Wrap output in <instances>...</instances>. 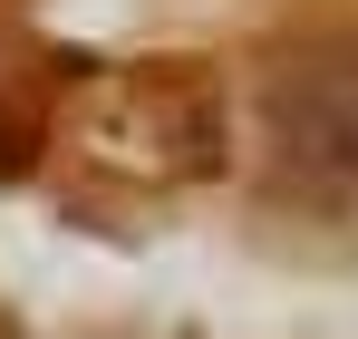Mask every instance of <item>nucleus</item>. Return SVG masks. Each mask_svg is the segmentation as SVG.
<instances>
[{
  "instance_id": "nucleus-1",
  "label": "nucleus",
  "mask_w": 358,
  "mask_h": 339,
  "mask_svg": "<svg viewBox=\"0 0 358 339\" xmlns=\"http://www.w3.org/2000/svg\"><path fill=\"white\" fill-rule=\"evenodd\" d=\"M291 174L310 194H349L358 184V58L291 68Z\"/></svg>"
}]
</instances>
